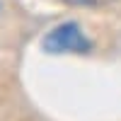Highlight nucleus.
<instances>
[{
	"mask_svg": "<svg viewBox=\"0 0 121 121\" xmlns=\"http://www.w3.org/2000/svg\"><path fill=\"white\" fill-rule=\"evenodd\" d=\"M44 51L46 53H87L92 48V41L85 36V32L75 22H63L53 27L44 36Z\"/></svg>",
	"mask_w": 121,
	"mask_h": 121,
	"instance_id": "f257e3e1",
	"label": "nucleus"
},
{
	"mask_svg": "<svg viewBox=\"0 0 121 121\" xmlns=\"http://www.w3.org/2000/svg\"><path fill=\"white\" fill-rule=\"evenodd\" d=\"M65 3L78 7H104V5H112L114 0H65Z\"/></svg>",
	"mask_w": 121,
	"mask_h": 121,
	"instance_id": "f03ea898",
	"label": "nucleus"
}]
</instances>
